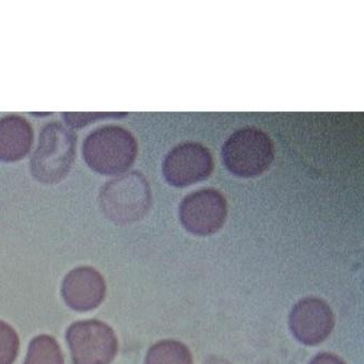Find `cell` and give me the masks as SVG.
Returning a JSON list of instances; mask_svg holds the SVG:
<instances>
[{
  "instance_id": "6da1fadb",
  "label": "cell",
  "mask_w": 364,
  "mask_h": 364,
  "mask_svg": "<svg viewBox=\"0 0 364 364\" xmlns=\"http://www.w3.org/2000/svg\"><path fill=\"white\" fill-rule=\"evenodd\" d=\"M138 144L132 132L122 126L97 128L85 137L82 156L93 172L105 176L127 173L135 164Z\"/></svg>"
},
{
  "instance_id": "7a4b0ae2",
  "label": "cell",
  "mask_w": 364,
  "mask_h": 364,
  "mask_svg": "<svg viewBox=\"0 0 364 364\" xmlns=\"http://www.w3.org/2000/svg\"><path fill=\"white\" fill-rule=\"evenodd\" d=\"M99 205L103 215L116 225L137 223L151 208V187L142 173H124L101 187Z\"/></svg>"
},
{
  "instance_id": "3957f363",
  "label": "cell",
  "mask_w": 364,
  "mask_h": 364,
  "mask_svg": "<svg viewBox=\"0 0 364 364\" xmlns=\"http://www.w3.org/2000/svg\"><path fill=\"white\" fill-rule=\"evenodd\" d=\"M77 136L58 122L44 126L30 161L32 176L43 184L54 185L67 178L75 164Z\"/></svg>"
},
{
  "instance_id": "277c9868",
  "label": "cell",
  "mask_w": 364,
  "mask_h": 364,
  "mask_svg": "<svg viewBox=\"0 0 364 364\" xmlns=\"http://www.w3.org/2000/svg\"><path fill=\"white\" fill-rule=\"evenodd\" d=\"M223 164L237 178H253L262 176L274 160L272 138L256 127H244L229 136L221 150Z\"/></svg>"
},
{
  "instance_id": "5b68a950",
  "label": "cell",
  "mask_w": 364,
  "mask_h": 364,
  "mask_svg": "<svg viewBox=\"0 0 364 364\" xmlns=\"http://www.w3.org/2000/svg\"><path fill=\"white\" fill-rule=\"evenodd\" d=\"M66 341L74 364H109L119 349L113 329L97 319L71 324Z\"/></svg>"
},
{
  "instance_id": "8992f818",
  "label": "cell",
  "mask_w": 364,
  "mask_h": 364,
  "mask_svg": "<svg viewBox=\"0 0 364 364\" xmlns=\"http://www.w3.org/2000/svg\"><path fill=\"white\" fill-rule=\"evenodd\" d=\"M183 228L191 235L207 237L220 231L228 218L225 195L211 187L186 195L178 207Z\"/></svg>"
},
{
  "instance_id": "52a82bcc",
  "label": "cell",
  "mask_w": 364,
  "mask_h": 364,
  "mask_svg": "<svg viewBox=\"0 0 364 364\" xmlns=\"http://www.w3.org/2000/svg\"><path fill=\"white\" fill-rule=\"evenodd\" d=\"M213 154L203 144L182 142L168 152L162 164L164 180L176 188L207 180L213 174Z\"/></svg>"
},
{
  "instance_id": "ba28073f",
  "label": "cell",
  "mask_w": 364,
  "mask_h": 364,
  "mask_svg": "<svg viewBox=\"0 0 364 364\" xmlns=\"http://www.w3.org/2000/svg\"><path fill=\"white\" fill-rule=\"evenodd\" d=\"M289 326L301 343L316 346L328 338L335 326V318L325 301L306 298L299 301L292 308Z\"/></svg>"
},
{
  "instance_id": "9c48e42d",
  "label": "cell",
  "mask_w": 364,
  "mask_h": 364,
  "mask_svg": "<svg viewBox=\"0 0 364 364\" xmlns=\"http://www.w3.org/2000/svg\"><path fill=\"white\" fill-rule=\"evenodd\" d=\"M107 284L105 278L92 267H78L71 270L62 284V296L71 310L88 312L105 301Z\"/></svg>"
},
{
  "instance_id": "30bf717a",
  "label": "cell",
  "mask_w": 364,
  "mask_h": 364,
  "mask_svg": "<svg viewBox=\"0 0 364 364\" xmlns=\"http://www.w3.org/2000/svg\"><path fill=\"white\" fill-rule=\"evenodd\" d=\"M34 141L33 127L19 115L0 119V162L14 164L30 154Z\"/></svg>"
},
{
  "instance_id": "8fae6325",
  "label": "cell",
  "mask_w": 364,
  "mask_h": 364,
  "mask_svg": "<svg viewBox=\"0 0 364 364\" xmlns=\"http://www.w3.org/2000/svg\"><path fill=\"white\" fill-rule=\"evenodd\" d=\"M144 364H193V357L184 343L168 339L150 348Z\"/></svg>"
},
{
  "instance_id": "7c38bea8",
  "label": "cell",
  "mask_w": 364,
  "mask_h": 364,
  "mask_svg": "<svg viewBox=\"0 0 364 364\" xmlns=\"http://www.w3.org/2000/svg\"><path fill=\"white\" fill-rule=\"evenodd\" d=\"M24 364H64L56 339L48 335H40L32 339Z\"/></svg>"
},
{
  "instance_id": "4fadbf2b",
  "label": "cell",
  "mask_w": 364,
  "mask_h": 364,
  "mask_svg": "<svg viewBox=\"0 0 364 364\" xmlns=\"http://www.w3.org/2000/svg\"><path fill=\"white\" fill-rule=\"evenodd\" d=\"M18 333L7 323L0 321V364H12L19 353Z\"/></svg>"
},
{
  "instance_id": "5bb4252c",
  "label": "cell",
  "mask_w": 364,
  "mask_h": 364,
  "mask_svg": "<svg viewBox=\"0 0 364 364\" xmlns=\"http://www.w3.org/2000/svg\"><path fill=\"white\" fill-rule=\"evenodd\" d=\"M127 113H103V112H99V113H64V121L67 124L69 128H85V126L91 125V124L97 123L99 121H105V119H123Z\"/></svg>"
},
{
  "instance_id": "9a60e30c",
  "label": "cell",
  "mask_w": 364,
  "mask_h": 364,
  "mask_svg": "<svg viewBox=\"0 0 364 364\" xmlns=\"http://www.w3.org/2000/svg\"><path fill=\"white\" fill-rule=\"evenodd\" d=\"M309 364H346V362L333 353H322L313 358Z\"/></svg>"
},
{
  "instance_id": "2e32d148",
  "label": "cell",
  "mask_w": 364,
  "mask_h": 364,
  "mask_svg": "<svg viewBox=\"0 0 364 364\" xmlns=\"http://www.w3.org/2000/svg\"><path fill=\"white\" fill-rule=\"evenodd\" d=\"M203 364H231L229 361H227V360L221 359V358L218 357H213L209 358L207 361H205V363Z\"/></svg>"
}]
</instances>
